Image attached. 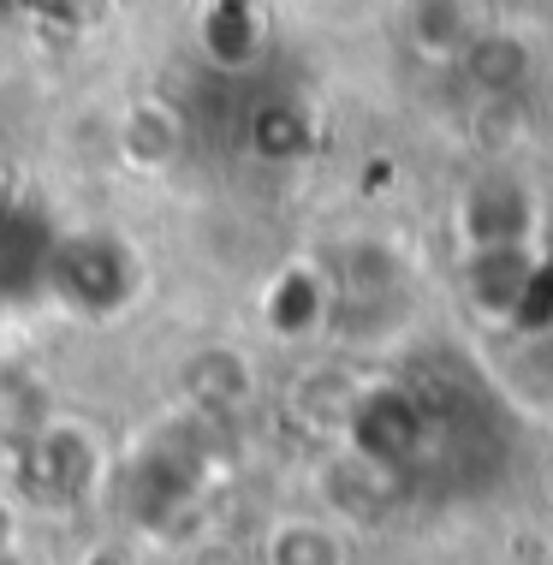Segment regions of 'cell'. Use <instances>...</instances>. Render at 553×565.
<instances>
[{"instance_id":"cell-2","label":"cell","mask_w":553,"mask_h":565,"mask_svg":"<svg viewBox=\"0 0 553 565\" xmlns=\"http://www.w3.org/2000/svg\"><path fill=\"white\" fill-rule=\"evenodd\" d=\"M512 322L530 328V333H547L553 328V263L530 268L524 292H518V303H512Z\"/></svg>"},{"instance_id":"cell-1","label":"cell","mask_w":553,"mask_h":565,"mask_svg":"<svg viewBox=\"0 0 553 565\" xmlns=\"http://www.w3.org/2000/svg\"><path fill=\"white\" fill-rule=\"evenodd\" d=\"M530 256L518 250V244H506V250H482L476 256V298H482V310H494V316H512V303L518 292H524V280H530Z\"/></svg>"}]
</instances>
